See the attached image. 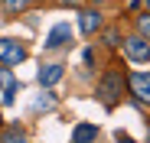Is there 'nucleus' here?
<instances>
[{
  "mask_svg": "<svg viewBox=\"0 0 150 143\" xmlns=\"http://www.w3.org/2000/svg\"><path fill=\"white\" fill-rule=\"evenodd\" d=\"M144 4H147V10H150V0H144Z\"/></svg>",
  "mask_w": 150,
  "mask_h": 143,
  "instance_id": "16",
  "label": "nucleus"
},
{
  "mask_svg": "<svg viewBox=\"0 0 150 143\" xmlns=\"http://www.w3.org/2000/svg\"><path fill=\"white\" fill-rule=\"evenodd\" d=\"M62 75H65V65H59V62L42 65V68H39V85H42V88H49V85H56Z\"/></svg>",
  "mask_w": 150,
  "mask_h": 143,
  "instance_id": "7",
  "label": "nucleus"
},
{
  "mask_svg": "<svg viewBox=\"0 0 150 143\" xmlns=\"http://www.w3.org/2000/svg\"><path fill=\"white\" fill-rule=\"evenodd\" d=\"M36 111H49L52 107V94H46V98H36V104H33Z\"/></svg>",
  "mask_w": 150,
  "mask_h": 143,
  "instance_id": "12",
  "label": "nucleus"
},
{
  "mask_svg": "<svg viewBox=\"0 0 150 143\" xmlns=\"http://www.w3.org/2000/svg\"><path fill=\"white\" fill-rule=\"evenodd\" d=\"M4 140H26V133H23L20 127H7L4 130Z\"/></svg>",
  "mask_w": 150,
  "mask_h": 143,
  "instance_id": "11",
  "label": "nucleus"
},
{
  "mask_svg": "<svg viewBox=\"0 0 150 143\" xmlns=\"http://www.w3.org/2000/svg\"><path fill=\"white\" fill-rule=\"evenodd\" d=\"M95 137H98V127H91V124H79V127H75V133H72V140H79V143L95 140Z\"/></svg>",
  "mask_w": 150,
  "mask_h": 143,
  "instance_id": "8",
  "label": "nucleus"
},
{
  "mask_svg": "<svg viewBox=\"0 0 150 143\" xmlns=\"http://www.w3.org/2000/svg\"><path fill=\"white\" fill-rule=\"evenodd\" d=\"M59 4H69V7H75V4H79V0H59Z\"/></svg>",
  "mask_w": 150,
  "mask_h": 143,
  "instance_id": "15",
  "label": "nucleus"
},
{
  "mask_svg": "<svg viewBox=\"0 0 150 143\" xmlns=\"http://www.w3.org/2000/svg\"><path fill=\"white\" fill-rule=\"evenodd\" d=\"M105 42H108V46H117V29H108V33H105Z\"/></svg>",
  "mask_w": 150,
  "mask_h": 143,
  "instance_id": "13",
  "label": "nucleus"
},
{
  "mask_svg": "<svg viewBox=\"0 0 150 143\" xmlns=\"http://www.w3.org/2000/svg\"><path fill=\"white\" fill-rule=\"evenodd\" d=\"M137 29H140V36L150 42V13H144V16H137Z\"/></svg>",
  "mask_w": 150,
  "mask_h": 143,
  "instance_id": "9",
  "label": "nucleus"
},
{
  "mask_svg": "<svg viewBox=\"0 0 150 143\" xmlns=\"http://www.w3.org/2000/svg\"><path fill=\"white\" fill-rule=\"evenodd\" d=\"M127 85H131V94L140 104H150V72H134L127 78Z\"/></svg>",
  "mask_w": 150,
  "mask_h": 143,
  "instance_id": "2",
  "label": "nucleus"
},
{
  "mask_svg": "<svg viewBox=\"0 0 150 143\" xmlns=\"http://www.w3.org/2000/svg\"><path fill=\"white\" fill-rule=\"evenodd\" d=\"M79 26H82V33H85V36H95L98 29H101V13H98V10H82Z\"/></svg>",
  "mask_w": 150,
  "mask_h": 143,
  "instance_id": "6",
  "label": "nucleus"
},
{
  "mask_svg": "<svg viewBox=\"0 0 150 143\" xmlns=\"http://www.w3.org/2000/svg\"><path fill=\"white\" fill-rule=\"evenodd\" d=\"M98 94H101L105 104H114V98L121 94V72H108L101 78V85H98Z\"/></svg>",
  "mask_w": 150,
  "mask_h": 143,
  "instance_id": "4",
  "label": "nucleus"
},
{
  "mask_svg": "<svg viewBox=\"0 0 150 143\" xmlns=\"http://www.w3.org/2000/svg\"><path fill=\"white\" fill-rule=\"evenodd\" d=\"M65 42H72V29H69V23H59V26L49 29V36H46V49H62Z\"/></svg>",
  "mask_w": 150,
  "mask_h": 143,
  "instance_id": "5",
  "label": "nucleus"
},
{
  "mask_svg": "<svg viewBox=\"0 0 150 143\" xmlns=\"http://www.w3.org/2000/svg\"><path fill=\"white\" fill-rule=\"evenodd\" d=\"M10 81H13V78H10V72H7V68H0V88H7Z\"/></svg>",
  "mask_w": 150,
  "mask_h": 143,
  "instance_id": "14",
  "label": "nucleus"
},
{
  "mask_svg": "<svg viewBox=\"0 0 150 143\" xmlns=\"http://www.w3.org/2000/svg\"><path fill=\"white\" fill-rule=\"evenodd\" d=\"M33 4V0H4V7L10 10V13H20V10H26Z\"/></svg>",
  "mask_w": 150,
  "mask_h": 143,
  "instance_id": "10",
  "label": "nucleus"
},
{
  "mask_svg": "<svg viewBox=\"0 0 150 143\" xmlns=\"http://www.w3.org/2000/svg\"><path fill=\"white\" fill-rule=\"evenodd\" d=\"M98 4H101V0H98Z\"/></svg>",
  "mask_w": 150,
  "mask_h": 143,
  "instance_id": "18",
  "label": "nucleus"
},
{
  "mask_svg": "<svg viewBox=\"0 0 150 143\" xmlns=\"http://www.w3.org/2000/svg\"><path fill=\"white\" fill-rule=\"evenodd\" d=\"M0 124H4V117H0Z\"/></svg>",
  "mask_w": 150,
  "mask_h": 143,
  "instance_id": "17",
  "label": "nucleus"
},
{
  "mask_svg": "<svg viewBox=\"0 0 150 143\" xmlns=\"http://www.w3.org/2000/svg\"><path fill=\"white\" fill-rule=\"evenodd\" d=\"M124 52H127L131 62L147 65V62H150V42H147L144 36H131V39H124Z\"/></svg>",
  "mask_w": 150,
  "mask_h": 143,
  "instance_id": "1",
  "label": "nucleus"
},
{
  "mask_svg": "<svg viewBox=\"0 0 150 143\" xmlns=\"http://www.w3.org/2000/svg\"><path fill=\"white\" fill-rule=\"evenodd\" d=\"M23 59H26V49L16 39H0V62L4 65H20Z\"/></svg>",
  "mask_w": 150,
  "mask_h": 143,
  "instance_id": "3",
  "label": "nucleus"
}]
</instances>
